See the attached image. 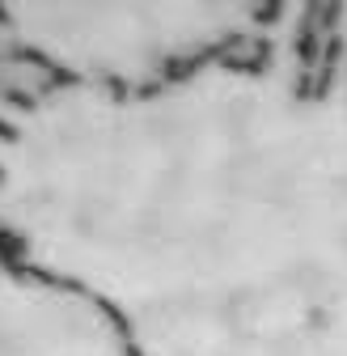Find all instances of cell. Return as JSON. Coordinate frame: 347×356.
Masks as SVG:
<instances>
[{"instance_id":"6","label":"cell","mask_w":347,"mask_h":356,"mask_svg":"<svg viewBox=\"0 0 347 356\" xmlns=\"http://www.w3.org/2000/svg\"><path fill=\"white\" fill-rule=\"evenodd\" d=\"M0 183H5V170H0Z\"/></svg>"},{"instance_id":"3","label":"cell","mask_w":347,"mask_h":356,"mask_svg":"<svg viewBox=\"0 0 347 356\" xmlns=\"http://www.w3.org/2000/svg\"><path fill=\"white\" fill-rule=\"evenodd\" d=\"M280 13H284V5H280V0H271V5H258L254 22H258V26H267V22H280Z\"/></svg>"},{"instance_id":"1","label":"cell","mask_w":347,"mask_h":356,"mask_svg":"<svg viewBox=\"0 0 347 356\" xmlns=\"http://www.w3.org/2000/svg\"><path fill=\"white\" fill-rule=\"evenodd\" d=\"M26 238L22 234H13V229H5L0 225V267H5V272H13V276H26Z\"/></svg>"},{"instance_id":"4","label":"cell","mask_w":347,"mask_h":356,"mask_svg":"<svg viewBox=\"0 0 347 356\" xmlns=\"http://www.w3.org/2000/svg\"><path fill=\"white\" fill-rule=\"evenodd\" d=\"M0 136H5V140H17V131H13V123H5V119H0Z\"/></svg>"},{"instance_id":"5","label":"cell","mask_w":347,"mask_h":356,"mask_svg":"<svg viewBox=\"0 0 347 356\" xmlns=\"http://www.w3.org/2000/svg\"><path fill=\"white\" fill-rule=\"evenodd\" d=\"M123 356H144V352H140V348H136L132 339H127V348H123Z\"/></svg>"},{"instance_id":"2","label":"cell","mask_w":347,"mask_h":356,"mask_svg":"<svg viewBox=\"0 0 347 356\" xmlns=\"http://www.w3.org/2000/svg\"><path fill=\"white\" fill-rule=\"evenodd\" d=\"M98 305H102V314L115 323V331H119V335H127V318H123V309H119L115 301H102V297H98Z\"/></svg>"}]
</instances>
